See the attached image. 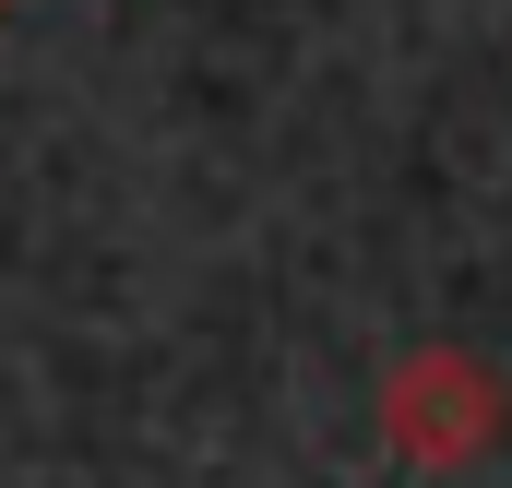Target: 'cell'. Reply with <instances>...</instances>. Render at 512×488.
Wrapping results in <instances>:
<instances>
[{
  "label": "cell",
  "instance_id": "6da1fadb",
  "mask_svg": "<svg viewBox=\"0 0 512 488\" xmlns=\"http://www.w3.org/2000/svg\"><path fill=\"white\" fill-rule=\"evenodd\" d=\"M512 429V393L501 369L477 358V346H405V358L382 369V441L393 465H417V477H453V465H477V453H501Z\"/></svg>",
  "mask_w": 512,
  "mask_h": 488
},
{
  "label": "cell",
  "instance_id": "7a4b0ae2",
  "mask_svg": "<svg viewBox=\"0 0 512 488\" xmlns=\"http://www.w3.org/2000/svg\"><path fill=\"white\" fill-rule=\"evenodd\" d=\"M0 12H12V0H0Z\"/></svg>",
  "mask_w": 512,
  "mask_h": 488
}]
</instances>
